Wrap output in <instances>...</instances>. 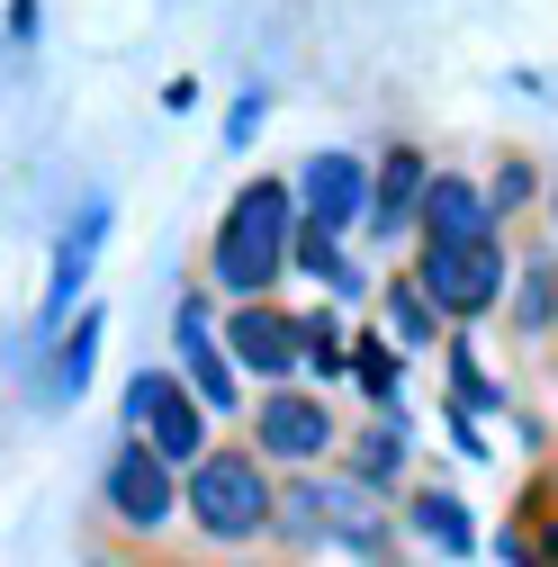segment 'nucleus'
<instances>
[{
	"label": "nucleus",
	"instance_id": "f257e3e1",
	"mask_svg": "<svg viewBox=\"0 0 558 567\" xmlns=\"http://www.w3.org/2000/svg\"><path fill=\"white\" fill-rule=\"evenodd\" d=\"M289 244H298V189L289 181H244L217 217V244H207V279L252 307L279 270H289Z\"/></svg>",
	"mask_w": 558,
	"mask_h": 567
},
{
	"label": "nucleus",
	"instance_id": "f03ea898",
	"mask_svg": "<svg viewBox=\"0 0 558 567\" xmlns=\"http://www.w3.org/2000/svg\"><path fill=\"white\" fill-rule=\"evenodd\" d=\"M180 505L198 514V532H217V540H252V532H270L279 486H270L261 451H235V442H226V451H207V460L189 468Z\"/></svg>",
	"mask_w": 558,
	"mask_h": 567
},
{
	"label": "nucleus",
	"instance_id": "7ed1b4c3",
	"mask_svg": "<svg viewBox=\"0 0 558 567\" xmlns=\"http://www.w3.org/2000/svg\"><path fill=\"white\" fill-rule=\"evenodd\" d=\"M126 423H135V442H145L163 468H198L207 460V414L189 388H172L163 370H135L126 379Z\"/></svg>",
	"mask_w": 558,
	"mask_h": 567
},
{
	"label": "nucleus",
	"instance_id": "20e7f679",
	"mask_svg": "<svg viewBox=\"0 0 558 567\" xmlns=\"http://www.w3.org/2000/svg\"><path fill=\"white\" fill-rule=\"evenodd\" d=\"M505 244L486 235V244H424V261H414V289H424L442 316H486L505 298Z\"/></svg>",
	"mask_w": 558,
	"mask_h": 567
},
{
	"label": "nucleus",
	"instance_id": "39448f33",
	"mask_svg": "<svg viewBox=\"0 0 558 567\" xmlns=\"http://www.w3.org/2000/svg\"><path fill=\"white\" fill-rule=\"evenodd\" d=\"M108 244V198H82L73 207V226L54 235V270H45V307H37V333L54 342V324H73V298H82V279Z\"/></svg>",
	"mask_w": 558,
	"mask_h": 567
},
{
	"label": "nucleus",
	"instance_id": "423d86ee",
	"mask_svg": "<svg viewBox=\"0 0 558 567\" xmlns=\"http://www.w3.org/2000/svg\"><path fill=\"white\" fill-rule=\"evenodd\" d=\"M289 189H298V217L324 226V235H352V226L370 217V172H361V154H307V172H298Z\"/></svg>",
	"mask_w": 558,
	"mask_h": 567
},
{
	"label": "nucleus",
	"instance_id": "0eeeda50",
	"mask_svg": "<svg viewBox=\"0 0 558 567\" xmlns=\"http://www.w3.org/2000/svg\"><path fill=\"white\" fill-rule=\"evenodd\" d=\"M252 451H261V460H324V451H333V414H324V396L270 388L261 414H252Z\"/></svg>",
	"mask_w": 558,
	"mask_h": 567
},
{
	"label": "nucleus",
	"instance_id": "6e6552de",
	"mask_svg": "<svg viewBox=\"0 0 558 567\" xmlns=\"http://www.w3.org/2000/svg\"><path fill=\"white\" fill-rule=\"evenodd\" d=\"M172 505H180L172 468H163V460H154L145 442L126 433V442H117V460H108V514H117L126 532H154V523H163Z\"/></svg>",
	"mask_w": 558,
	"mask_h": 567
},
{
	"label": "nucleus",
	"instance_id": "1a4fd4ad",
	"mask_svg": "<svg viewBox=\"0 0 558 567\" xmlns=\"http://www.w3.org/2000/svg\"><path fill=\"white\" fill-rule=\"evenodd\" d=\"M316 505H324V532L352 549V558L396 567V558H388V549H396V532L379 523V495H370V486H352V477H316Z\"/></svg>",
	"mask_w": 558,
	"mask_h": 567
},
{
	"label": "nucleus",
	"instance_id": "9d476101",
	"mask_svg": "<svg viewBox=\"0 0 558 567\" xmlns=\"http://www.w3.org/2000/svg\"><path fill=\"white\" fill-rule=\"evenodd\" d=\"M424 244H486L496 235V207H486V189L477 181H459V172H433V189H424Z\"/></svg>",
	"mask_w": 558,
	"mask_h": 567
},
{
	"label": "nucleus",
	"instance_id": "9b49d317",
	"mask_svg": "<svg viewBox=\"0 0 558 567\" xmlns=\"http://www.w3.org/2000/svg\"><path fill=\"white\" fill-rule=\"evenodd\" d=\"M226 342H235V361H244V370H261L270 388L298 370V316H279V307H261V298H252V307H235Z\"/></svg>",
	"mask_w": 558,
	"mask_h": 567
},
{
	"label": "nucleus",
	"instance_id": "f8f14e48",
	"mask_svg": "<svg viewBox=\"0 0 558 567\" xmlns=\"http://www.w3.org/2000/svg\"><path fill=\"white\" fill-rule=\"evenodd\" d=\"M172 342H180V361H189V388L207 396V414H235V361L217 351V324H207V307H198V298L172 316Z\"/></svg>",
	"mask_w": 558,
	"mask_h": 567
},
{
	"label": "nucleus",
	"instance_id": "ddd939ff",
	"mask_svg": "<svg viewBox=\"0 0 558 567\" xmlns=\"http://www.w3.org/2000/svg\"><path fill=\"white\" fill-rule=\"evenodd\" d=\"M424 189H433L424 154H414V145H396V154L379 163V181H370V217H361V226H379V235H405V217L424 207Z\"/></svg>",
	"mask_w": 558,
	"mask_h": 567
},
{
	"label": "nucleus",
	"instance_id": "4468645a",
	"mask_svg": "<svg viewBox=\"0 0 558 567\" xmlns=\"http://www.w3.org/2000/svg\"><path fill=\"white\" fill-rule=\"evenodd\" d=\"M405 532L433 540L442 558H477V523L459 514V495H442V486H414L405 495Z\"/></svg>",
	"mask_w": 558,
	"mask_h": 567
},
{
	"label": "nucleus",
	"instance_id": "2eb2a0df",
	"mask_svg": "<svg viewBox=\"0 0 558 567\" xmlns=\"http://www.w3.org/2000/svg\"><path fill=\"white\" fill-rule=\"evenodd\" d=\"M405 423V414H396ZM396 423H370V433H352V442H342V477H352V486H396L405 477V433H396Z\"/></svg>",
	"mask_w": 558,
	"mask_h": 567
},
{
	"label": "nucleus",
	"instance_id": "dca6fc26",
	"mask_svg": "<svg viewBox=\"0 0 558 567\" xmlns=\"http://www.w3.org/2000/svg\"><path fill=\"white\" fill-rule=\"evenodd\" d=\"M100 333H108V324H100V307H82L73 324H63V351L45 361V388H54V396H82V388H91V361H100Z\"/></svg>",
	"mask_w": 558,
	"mask_h": 567
},
{
	"label": "nucleus",
	"instance_id": "f3484780",
	"mask_svg": "<svg viewBox=\"0 0 558 567\" xmlns=\"http://www.w3.org/2000/svg\"><path fill=\"white\" fill-rule=\"evenodd\" d=\"M379 307H388V333H396V351H433L442 342V307L414 289V279H388L379 289Z\"/></svg>",
	"mask_w": 558,
	"mask_h": 567
},
{
	"label": "nucleus",
	"instance_id": "a211bd4d",
	"mask_svg": "<svg viewBox=\"0 0 558 567\" xmlns=\"http://www.w3.org/2000/svg\"><path fill=\"white\" fill-rule=\"evenodd\" d=\"M289 261H298L307 279H324V289L361 298V270H352V252H342V235H324V226H307V217H298V244H289Z\"/></svg>",
	"mask_w": 558,
	"mask_h": 567
},
{
	"label": "nucleus",
	"instance_id": "6ab92c4d",
	"mask_svg": "<svg viewBox=\"0 0 558 567\" xmlns=\"http://www.w3.org/2000/svg\"><path fill=\"white\" fill-rule=\"evenodd\" d=\"M298 361H307L316 379H342L352 342H342V324H333V316H307V324H298Z\"/></svg>",
	"mask_w": 558,
	"mask_h": 567
},
{
	"label": "nucleus",
	"instance_id": "aec40b11",
	"mask_svg": "<svg viewBox=\"0 0 558 567\" xmlns=\"http://www.w3.org/2000/svg\"><path fill=\"white\" fill-rule=\"evenodd\" d=\"M531 198H540V172H531L523 154H505L496 181H486V207H496V217H514V207H531Z\"/></svg>",
	"mask_w": 558,
	"mask_h": 567
},
{
	"label": "nucleus",
	"instance_id": "412c9836",
	"mask_svg": "<svg viewBox=\"0 0 558 567\" xmlns=\"http://www.w3.org/2000/svg\"><path fill=\"white\" fill-rule=\"evenodd\" d=\"M549 289H558V270H549V261H531V289H523V333H540V316H549Z\"/></svg>",
	"mask_w": 558,
	"mask_h": 567
},
{
	"label": "nucleus",
	"instance_id": "4be33fe9",
	"mask_svg": "<svg viewBox=\"0 0 558 567\" xmlns=\"http://www.w3.org/2000/svg\"><path fill=\"white\" fill-rule=\"evenodd\" d=\"M352 370H361V388L396 396V361H388V351H352Z\"/></svg>",
	"mask_w": 558,
	"mask_h": 567
},
{
	"label": "nucleus",
	"instance_id": "5701e85b",
	"mask_svg": "<svg viewBox=\"0 0 558 567\" xmlns=\"http://www.w3.org/2000/svg\"><path fill=\"white\" fill-rule=\"evenodd\" d=\"M252 126H261V91H244V100H235V126H226V145H244Z\"/></svg>",
	"mask_w": 558,
	"mask_h": 567
},
{
	"label": "nucleus",
	"instance_id": "b1692460",
	"mask_svg": "<svg viewBox=\"0 0 558 567\" xmlns=\"http://www.w3.org/2000/svg\"><path fill=\"white\" fill-rule=\"evenodd\" d=\"M549 217H558V189H549Z\"/></svg>",
	"mask_w": 558,
	"mask_h": 567
},
{
	"label": "nucleus",
	"instance_id": "393cba45",
	"mask_svg": "<svg viewBox=\"0 0 558 567\" xmlns=\"http://www.w3.org/2000/svg\"><path fill=\"white\" fill-rule=\"evenodd\" d=\"M91 567H108V558H91Z\"/></svg>",
	"mask_w": 558,
	"mask_h": 567
}]
</instances>
